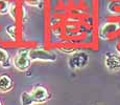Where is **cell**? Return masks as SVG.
Instances as JSON below:
<instances>
[{"instance_id":"1","label":"cell","mask_w":120,"mask_h":105,"mask_svg":"<svg viewBox=\"0 0 120 105\" xmlns=\"http://www.w3.org/2000/svg\"><path fill=\"white\" fill-rule=\"evenodd\" d=\"M29 50H20L19 53L16 55V57L14 58V66L20 71H25L26 69H28V67L30 66V58H29Z\"/></svg>"},{"instance_id":"2","label":"cell","mask_w":120,"mask_h":105,"mask_svg":"<svg viewBox=\"0 0 120 105\" xmlns=\"http://www.w3.org/2000/svg\"><path fill=\"white\" fill-rule=\"evenodd\" d=\"M29 58L30 61H42V62H53L56 60V57L53 53L47 52L44 50H29Z\"/></svg>"},{"instance_id":"3","label":"cell","mask_w":120,"mask_h":105,"mask_svg":"<svg viewBox=\"0 0 120 105\" xmlns=\"http://www.w3.org/2000/svg\"><path fill=\"white\" fill-rule=\"evenodd\" d=\"M88 62V57L86 54H76L72 56L69 60V65L72 68H80L85 66Z\"/></svg>"},{"instance_id":"4","label":"cell","mask_w":120,"mask_h":105,"mask_svg":"<svg viewBox=\"0 0 120 105\" xmlns=\"http://www.w3.org/2000/svg\"><path fill=\"white\" fill-rule=\"evenodd\" d=\"M105 65L110 71H116L120 68V57L115 54H108L105 57Z\"/></svg>"},{"instance_id":"5","label":"cell","mask_w":120,"mask_h":105,"mask_svg":"<svg viewBox=\"0 0 120 105\" xmlns=\"http://www.w3.org/2000/svg\"><path fill=\"white\" fill-rule=\"evenodd\" d=\"M31 95H33L36 103H42V102H45L46 100L48 99V92L46 90V88H44L43 86H38L31 92Z\"/></svg>"},{"instance_id":"6","label":"cell","mask_w":120,"mask_h":105,"mask_svg":"<svg viewBox=\"0 0 120 105\" xmlns=\"http://www.w3.org/2000/svg\"><path fill=\"white\" fill-rule=\"evenodd\" d=\"M13 86V80L8 75H1L0 76V92H6L10 90Z\"/></svg>"},{"instance_id":"7","label":"cell","mask_w":120,"mask_h":105,"mask_svg":"<svg viewBox=\"0 0 120 105\" xmlns=\"http://www.w3.org/2000/svg\"><path fill=\"white\" fill-rule=\"evenodd\" d=\"M36 103L31 92H22L21 95V104L22 105H33Z\"/></svg>"},{"instance_id":"8","label":"cell","mask_w":120,"mask_h":105,"mask_svg":"<svg viewBox=\"0 0 120 105\" xmlns=\"http://www.w3.org/2000/svg\"><path fill=\"white\" fill-rule=\"evenodd\" d=\"M8 60V54L4 50L0 48V64H3Z\"/></svg>"},{"instance_id":"9","label":"cell","mask_w":120,"mask_h":105,"mask_svg":"<svg viewBox=\"0 0 120 105\" xmlns=\"http://www.w3.org/2000/svg\"><path fill=\"white\" fill-rule=\"evenodd\" d=\"M0 105H2V103H1V101H0Z\"/></svg>"}]
</instances>
